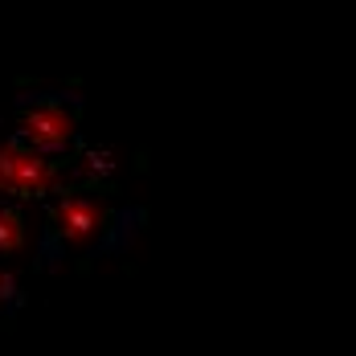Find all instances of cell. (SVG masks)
Masks as SVG:
<instances>
[{
    "label": "cell",
    "instance_id": "obj_3",
    "mask_svg": "<svg viewBox=\"0 0 356 356\" xmlns=\"http://www.w3.org/2000/svg\"><path fill=\"white\" fill-rule=\"evenodd\" d=\"M17 131H21V143H29L33 152L54 156V152L70 147L74 131H78V115L62 99H41L17 115Z\"/></svg>",
    "mask_w": 356,
    "mask_h": 356
},
{
    "label": "cell",
    "instance_id": "obj_2",
    "mask_svg": "<svg viewBox=\"0 0 356 356\" xmlns=\"http://www.w3.org/2000/svg\"><path fill=\"white\" fill-rule=\"evenodd\" d=\"M49 229L58 234L62 246L86 250L111 229V209L103 205V201H95V197L66 193V197H58L54 209H49Z\"/></svg>",
    "mask_w": 356,
    "mask_h": 356
},
{
    "label": "cell",
    "instance_id": "obj_4",
    "mask_svg": "<svg viewBox=\"0 0 356 356\" xmlns=\"http://www.w3.org/2000/svg\"><path fill=\"white\" fill-rule=\"evenodd\" d=\"M25 246H29V217L17 205L0 201V258H17Z\"/></svg>",
    "mask_w": 356,
    "mask_h": 356
},
{
    "label": "cell",
    "instance_id": "obj_1",
    "mask_svg": "<svg viewBox=\"0 0 356 356\" xmlns=\"http://www.w3.org/2000/svg\"><path fill=\"white\" fill-rule=\"evenodd\" d=\"M58 188V168L49 156L33 152L29 143H0V197H45Z\"/></svg>",
    "mask_w": 356,
    "mask_h": 356
},
{
    "label": "cell",
    "instance_id": "obj_5",
    "mask_svg": "<svg viewBox=\"0 0 356 356\" xmlns=\"http://www.w3.org/2000/svg\"><path fill=\"white\" fill-rule=\"evenodd\" d=\"M13 295H17V275L8 266H0V303H8Z\"/></svg>",
    "mask_w": 356,
    "mask_h": 356
}]
</instances>
